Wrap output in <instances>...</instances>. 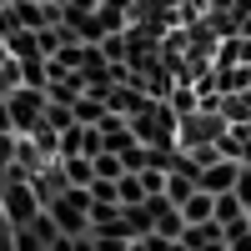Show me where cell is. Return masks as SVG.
I'll return each instance as SVG.
<instances>
[{"label": "cell", "instance_id": "obj_1", "mask_svg": "<svg viewBox=\"0 0 251 251\" xmlns=\"http://www.w3.org/2000/svg\"><path fill=\"white\" fill-rule=\"evenodd\" d=\"M0 206H5V221L10 226H30L46 206H40V191H35V181L20 171V166H10L5 171V186H0Z\"/></svg>", "mask_w": 251, "mask_h": 251}, {"label": "cell", "instance_id": "obj_2", "mask_svg": "<svg viewBox=\"0 0 251 251\" xmlns=\"http://www.w3.org/2000/svg\"><path fill=\"white\" fill-rule=\"evenodd\" d=\"M131 126H136V141H141V146H176L181 116H176L171 100H151L141 116H131Z\"/></svg>", "mask_w": 251, "mask_h": 251}, {"label": "cell", "instance_id": "obj_3", "mask_svg": "<svg viewBox=\"0 0 251 251\" xmlns=\"http://www.w3.org/2000/svg\"><path fill=\"white\" fill-rule=\"evenodd\" d=\"M226 126H231V121H226L221 111H186L181 116V126H176V146H181V151H196V146H216L221 136H226Z\"/></svg>", "mask_w": 251, "mask_h": 251}, {"label": "cell", "instance_id": "obj_4", "mask_svg": "<svg viewBox=\"0 0 251 251\" xmlns=\"http://www.w3.org/2000/svg\"><path fill=\"white\" fill-rule=\"evenodd\" d=\"M5 106H10V121H15V136H30L40 121H46V106H50V96L40 91V86H25V80H20V86L5 96Z\"/></svg>", "mask_w": 251, "mask_h": 251}, {"label": "cell", "instance_id": "obj_5", "mask_svg": "<svg viewBox=\"0 0 251 251\" xmlns=\"http://www.w3.org/2000/svg\"><path fill=\"white\" fill-rule=\"evenodd\" d=\"M236 176H241V161L216 156L211 166H201V176H196V181H201V191H211V196H216V191H231V186H236Z\"/></svg>", "mask_w": 251, "mask_h": 251}, {"label": "cell", "instance_id": "obj_6", "mask_svg": "<svg viewBox=\"0 0 251 251\" xmlns=\"http://www.w3.org/2000/svg\"><path fill=\"white\" fill-rule=\"evenodd\" d=\"M100 136H106V151H116V156H121V151H131V146H136V126L126 121V116H116V111H111L106 121H100Z\"/></svg>", "mask_w": 251, "mask_h": 251}, {"label": "cell", "instance_id": "obj_7", "mask_svg": "<svg viewBox=\"0 0 251 251\" xmlns=\"http://www.w3.org/2000/svg\"><path fill=\"white\" fill-rule=\"evenodd\" d=\"M196 191H201V181H196L191 171H181V166H171V171H166V191H161V196L171 201V206H186Z\"/></svg>", "mask_w": 251, "mask_h": 251}, {"label": "cell", "instance_id": "obj_8", "mask_svg": "<svg viewBox=\"0 0 251 251\" xmlns=\"http://www.w3.org/2000/svg\"><path fill=\"white\" fill-rule=\"evenodd\" d=\"M221 116L231 126H246L251 121V86L246 91H221Z\"/></svg>", "mask_w": 251, "mask_h": 251}, {"label": "cell", "instance_id": "obj_9", "mask_svg": "<svg viewBox=\"0 0 251 251\" xmlns=\"http://www.w3.org/2000/svg\"><path fill=\"white\" fill-rule=\"evenodd\" d=\"M5 50H10L15 60H35V55H40V35L25 30V25H15V30L5 35Z\"/></svg>", "mask_w": 251, "mask_h": 251}, {"label": "cell", "instance_id": "obj_10", "mask_svg": "<svg viewBox=\"0 0 251 251\" xmlns=\"http://www.w3.org/2000/svg\"><path fill=\"white\" fill-rule=\"evenodd\" d=\"M121 221H126V231H131V236H151L156 231V216H151V206H121Z\"/></svg>", "mask_w": 251, "mask_h": 251}, {"label": "cell", "instance_id": "obj_11", "mask_svg": "<svg viewBox=\"0 0 251 251\" xmlns=\"http://www.w3.org/2000/svg\"><path fill=\"white\" fill-rule=\"evenodd\" d=\"M106 116H111L106 96H86V91H80V100H75V121H80V126H100Z\"/></svg>", "mask_w": 251, "mask_h": 251}, {"label": "cell", "instance_id": "obj_12", "mask_svg": "<svg viewBox=\"0 0 251 251\" xmlns=\"http://www.w3.org/2000/svg\"><path fill=\"white\" fill-rule=\"evenodd\" d=\"M181 216H186V226H201V221H211V216H216V196H211V191H196L191 201L181 206Z\"/></svg>", "mask_w": 251, "mask_h": 251}, {"label": "cell", "instance_id": "obj_13", "mask_svg": "<svg viewBox=\"0 0 251 251\" xmlns=\"http://www.w3.org/2000/svg\"><path fill=\"white\" fill-rule=\"evenodd\" d=\"M60 166H66V181L71 186H91L96 181V161L91 156H60Z\"/></svg>", "mask_w": 251, "mask_h": 251}, {"label": "cell", "instance_id": "obj_14", "mask_svg": "<svg viewBox=\"0 0 251 251\" xmlns=\"http://www.w3.org/2000/svg\"><path fill=\"white\" fill-rule=\"evenodd\" d=\"M216 221L231 226V221H246V201L236 191H216Z\"/></svg>", "mask_w": 251, "mask_h": 251}, {"label": "cell", "instance_id": "obj_15", "mask_svg": "<svg viewBox=\"0 0 251 251\" xmlns=\"http://www.w3.org/2000/svg\"><path fill=\"white\" fill-rule=\"evenodd\" d=\"M116 191H121V206H141L146 196H151V191H146V181H141V171H126V176L116 181Z\"/></svg>", "mask_w": 251, "mask_h": 251}, {"label": "cell", "instance_id": "obj_16", "mask_svg": "<svg viewBox=\"0 0 251 251\" xmlns=\"http://www.w3.org/2000/svg\"><path fill=\"white\" fill-rule=\"evenodd\" d=\"M46 126H55V131H71V126H75V106H60V100H50V106H46Z\"/></svg>", "mask_w": 251, "mask_h": 251}, {"label": "cell", "instance_id": "obj_17", "mask_svg": "<svg viewBox=\"0 0 251 251\" xmlns=\"http://www.w3.org/2000/svg\"><path fill=\"white\" fill-rule=\"evenodd\" d=\"M96 176H106V181H121V176H126L121 156H116V151H100V156H96Z\"/></svg>", "mask_w": 251, "mask_h": 251}, {"label": "cell", "instance_id": "obj_18", "mask_svg": "<svg viewBox=\"0 0 251 251\" xmlns=\"http://www.w3.org/2000/svg\"><path fill=\"white\" fill-rule=\"evenodd\" d=\"M226 246L231 251H251V221H231L226 226Z\"/></svg>", "mask_w": 251, "mask_h": 251}, {"label": "cell", "instance_id": "obj_19", "mask_svg": "<svg viewBox=\"0 0 251 251\" xmlns=\"http://www.w3.org/2000/svg\"><path fill=\"white\" fill-rule=\"evenodd\" d=\"M15 146H20V136H15V131H0V176L15 166Z\"/></svg>", "mask_w": 251, "mask_h": 251}, {"label": "cell", "instance_id": "obj_20", "mask_svg": "<svg viewBox=\"0 0 251 251\" xmlns=\"http://www.w3.org/2000/svg\"><path fill=\"white\" fill-rule=\"evenodd\" d=\"M231 191L246 201V211H251V166H241V176H236V186H231Z\"/></svg>", "mask_w": 251, "mask_h": 251}, {"label": "cell", "instance_id": "obj_21", "mask_svg": "<svg viewBox=\"0 0 251 251\" xmlns=\"http://www.w3.org/2000/svg\"><path fill=\"white\" fill-rule=\"evenodd\" d=\"M10 30H15V15H10V5H0V40H5Z\"/></svg>", "mask_w": 251, "mask_h": 251}, {"label": "cell", "instance_id": "obj_22", "mask_svg": "<svg viewBox=\"0 0 251 251\" xmlns=\"http://www.w3.org/2000/svg\"><path fill=\"white\" fill-rule=\"evenodd\" d=\"M126 251H151V241H146V236H136V241L126 246Z\"/></svg>", "mask_w": 251, "mask_h": 251}, {"label": "cell", "instance_id": "obj_23", "mask_svg": "<svg viewBox=\"0 0 251 251\" xmlns=\"http://www.w3.org/2000/svg\"><path fill=\"white\" fill-rule=\"evenodd\" d=\"M241 60L251 66V35H241Z\"/></svg>", "mask_w": 251, "mask_h": 251}, {"label": "cell", "instance_id": "obj_24", "mask_svg": "<svg viewBox=\"0 0 251 251\" xmlns=\"http://www.w3.org/2000/svg\"><path fill=\"white\" fill-rule=\"evenodd\" d=\"M10 231V221H5V206H0V236H5Z\"/></svg>", "mask_w": 251, "mask_h": 251}]
</instances>
